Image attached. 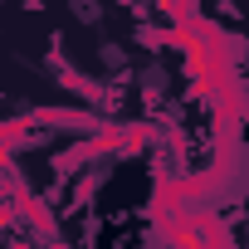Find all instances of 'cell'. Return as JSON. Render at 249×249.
Masks as SVG:
<instances>
[{
  "label": "cell",
  "mask_w": 249,
  "mask_h": 249,
  "mask_svg": "<svg viewBox=\"0 0 249 249\" xmlns=\"http://www.w3.org/2000/svg\"><path fill=\"white\" fill-rule=\"evenodd\" d=\"M69 10L78 25H98L103 20V0H69Z\"/></svg>",
  "instance_id": "6da1fadb"
}]
</instances>
